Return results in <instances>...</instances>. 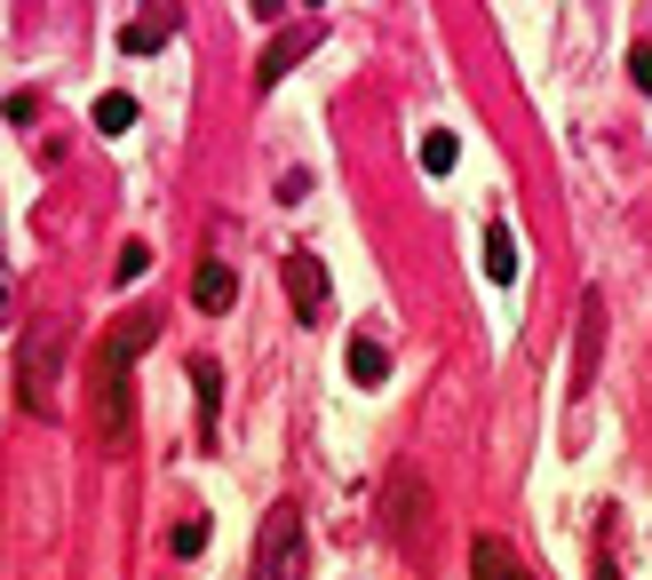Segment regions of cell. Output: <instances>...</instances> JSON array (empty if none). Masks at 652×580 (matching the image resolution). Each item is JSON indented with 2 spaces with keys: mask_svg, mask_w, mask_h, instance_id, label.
Instances as JSON below:
<instances>
[{
  "mask_svg": "<svg viewBox=\"0 0 652 580\" xmlns=\"http://www.w3.org/2000/svg\"><path fill=\"white\" fill-rule=\"evenodd\" d=\"M159 343V311H128L96 334V422H104V454L135 446V350Z\"/></svg>",
  "mask_w": 652,
  "mask_h": 580,
  "instance_id": "cell-1",
  "label": "cell"
},
{
  "mask_svg": "<svg viewBox=\"0 0 652 580\" xmlns=\"http://www.w3.org/2000/svg\"><path fill=\"white\" fill-rule=\"evenodd\" d=\"M64 350H73V311H48L32 334H16V405L24 414H56Z\"/></svg>",
  "mask_w": 652,
  "mask_h": 580,
  "instance_id": "cell-2",
  "label": "cell"
},
{
  "mask_svg": "<svg viewBox=\"0 0 652 580\" xmlns=\"http://www.w3.org/2000/svg\"><path fill=\"white\" fill-rule=\"evenodd\" d=\"M255 580H302V517H295V509H270V517H263Z\"/></svg>",
  "mask_w": 652,
  "mask_h": 580,
  "instance_id": "cell-3",
  "label": "cell"
},
{
  "mask_svg": "<svg viewBox=\"0 0 652 580\" xmlns=\"http://www.w3.org/2000/svg\"><path fill=\"white\" fill-rule=\"evenodd\" d=\"M287 294H295V319H302V326L327 319V294H334V287H327V263H319L311 247L287 255Z\"/></svg>",
  "mask_w": 652,
  "mask_h": 580,
  "instance_id": "cell-4",
  "label": "cell"
},
{
  "mask_svg": "<svg viewBox=\"0 0 652 580\" xmlns=\"http://www.w3.org/2000/svg\"><path fill=\"white\" fill-rule=\"evenodd\" d=\"M469 580H533L526 565H518V549H509V540H477V549H469Z\"/></svg>",
  "mask_w": 652,
  "mask_h": 580,
  "instance_id": "cell-5",
  "label": "cell"
},
{
  "mask_svg": "<svg viewBox=\"0 0 652 580\" xmlns=\"http://www.w3.org/2000/svg\"><path fill=\"white\" fill-rule=\"evenodd\" d=\"M191 302H199V311H231V302H239V279H231V263H199V279H191Z\"/></svg>",
  "mask_w": 652,
  "mask_h": 580,
  "instance_id": "cell-6",
  "label": "cell"
},
{
  "mask_svg": "<svg viewBox=\"0 0 652 580\" xmlns=\"http://www.w3.org/2000/svg\"><path fill=\"white\" fill-rule=\"evenodd\" d=\"M589 373H597V302L581 311V334H573V398L589 390Z\"/></svg>",
  "mask_w": 652,
  "mask_h": 580,
  "instance_id": "cell-7",
  "label": "cell"
},
{
  "mask_svg": "<svg viewBox=\"0 0 652 580\" xmlns=\"http://www.w3.org/2000/svg\"><path fill=\"white\" fill-rule=\"evenodd\" d=\"M167 32H176V9H167V16H135V24L120 32V48H128V56H152Z\"/></svg>",
  "mask_w": 652,
  "mask_h": 580,
  "instance_id": "cell-8",
  "label": "cell"
},
{
  "mask_svg": "<svg viewBox=\"0 0 652 580\" xmlns=\"http://www.w3.org/2000/svg\"><path fill=\"white\" fill-rule=\"evenodd\" d=\"M486 279L494 287L518 279V238H509V231H486Z\"/></svg>",
  "mask_w": 652,
  "mask_h": 580,
  "instance_id": "cell-9",
  "label": "cell"
},
{
  "mask_svg": "<svg viewBox=\"0 0 652 580\" xmlns=\"http://www.w3.org/2000/svg\"><path fill=\"white\" fill-rule=\"evenodd\" d=\"M454 159H462V135H454V127H430V135H422V167H430V176H445Z\"/></svg>",
  "mask_w": 652,
  "mask_h": 580,
  "instance_id": "cell-10",
  "label": "cell"
},
{
  "mask_svg": "<svg viewBox=\"0 0 652 580\" xmlns=\"http://www.w3.org/2000/svg\"><path fill=\"white\" fill-rule=\"evenodd\" d=\"M383 373H390V350H383V343H351V382H366V390H374Z\"/></svg>",
  "mask_w": 652,
  "mask_h": 580,
  "instance_id": "cell-11",
  "label": "cell"
},
{
  "mask_svg": "<svg viewBox=\"0 0 652 580\" xmlns=\"http://www.w3.org/2000/svg\"><path fill=\"white\" fill-rule=\"evenodd\" d=\"M295 56H302V41H270V48H263V64H255V88H279V72H287Z\"/></svg>",
  "mask_w": 652,
  "mask_h": 580,
  "instance_id": "cell-12",
  "label": "cell"
},
{
  "mask_svg": "<svg viewBox=\"0 0 652 580\" xmlns=\"http://www.w3.org/2000/svg\"><path fill=\"white\" fill-rule=\"evenodd\" d=\"M96 127H104V135H120V127H135V96H96Z\"/></svg>",
  "mask_w": 652,
  "mask_h": 580,
  "instance_id": "cell-13",
  "label": "cell"
},
{
  "mask_svg": "<svg viewBox=\"0 0 652 580\" xmlns=\"http://www.w3.org/2000/svg\"><path fill=\"white\" fill-rule=\"evenodd\" d=\"M191 390H199V405L216 414V398H223V373H216V358H191Z\"/></svg>",
  "mask_w": 652,
  "mask_h": 580,
  "instance_id": "cell-14",
  "label": "cell"
},
{
  "mask_svg": "<svg viewBox=\"0 0 652 580\" xmlns=\"http://www.w3.org/2000/svg\"><path fill=\"white\" fill-rule=\"evenodd\" d=\"M167 549H176V557H199V549H208V517H184V525H176V540H167Z\"/></svg>",
  "mask_w": 652,
  "mask_h": 580,
  "instance_id": "cell-15",
  "label": "cell"
},
{
  "mask_svg": "<svg viewBox=\"0 0 652 580\" xmlns=\"http://www.w3.org/2000/svg\"><path fill=\"white\" fill-rule=\"evenodd\" d=\"M629 80L652 96V41H637V48H629Z\"/></svg>",
  "mask_w": 652,
  "mask_h": 580,
  "instance_id": "cell-16",
  "label": "cell"
},
{
  "mask_svg": "<svg viewBox=\"0 0 652 580\" xmlns=\"http://www.w3.org/2000/svg\"><path fill=\"white\" fill-rule=\"evenodd\" d=\"M144 270H152V247H144V238H135V247H120V279H144Z\"/></svg>",
  "mask_w": 652,
  "mask_h": 580,
  "instance_id": "cell-17",
  "label": "cell"
}]
</instances>
